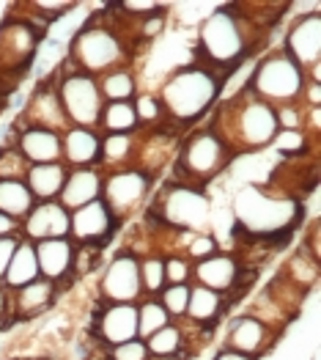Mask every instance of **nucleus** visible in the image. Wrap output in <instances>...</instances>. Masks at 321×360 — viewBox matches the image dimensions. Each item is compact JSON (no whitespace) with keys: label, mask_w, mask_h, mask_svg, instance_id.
Wrapping results in <instances>:
<instances>
[{"label":"nucleus","mask_w":321,"mask_h":360,"mask_svg":"<svg viewBox=\"0 0 321 360\" xmlns=\"http://www.w3.org/2000/svg\"><path fill=\"white\" fill-rule=\"evenodd\" d=\"M234 162L236 154L204 121V124H198V127H192L181 135L168 181L209 190V184L220 179Z\"/></svg>","instance_id":"39448f33"},{"label":"nucleus","mask_w":321,"mask_h":360,"mask_svg":"<svg viewBox=\"0 0 321 360\" xmlns=\"http://www.w3.org/2000/svg\"><path fill=\"white\" fill-rule=\"evenodd\" d=\"M140 53L124 36L116 14V3H107L105 11H96L83 28L72 36L63 63L69 69L86 72L91 77H102L118 66H132Z\"/></svg>","instance_id":"20e7f679"},{"label":"nucleus","mask_w":321,"mask_h":360,"mask_svg":"<svg viewBox=\"0 0 321 360\" xmlns=\"http://www.w3.org/2000/svg\"><path fill=\"white\" fill-rule=\"evenodd\" d=\"M20 242H22L20 234H17V237H3V240H0V281H3V275H6V270H8V264H11V259H14L17 248H20Z\"/></svg>","instance_id":"37998d69"},{"label":"nucleus","mask_w":321,"mask_h":360,"mask_svg":"<svg viewBox=\"0 0 321 360\" xmlns=\"http://www.w3.org/2000/svg\"><path fill=\"white\" fill-rule=\"evenodd\" d=\"M299 102H302L305 108H321V83H310V80H305Z\"/></svg>","instance_id":"a18cd8bd"},{"label":"nucleus","mask_w":321,"mask_h":360,"mask_svg":"<svg viewBox=\"0 0 321 360\" xmlns=\"http://www.w3.org/2000/svg\"><path fill=\"white\" fill-rule=\"evenodd\" d=\"M69 223H72V212L60 201H36V207L20 223V237L28 242L69 237Z\"/></svg>","instance_id":"6ab92c4d"},{"label":"nucleus","mask_w":321,"mask_h":360,"mask_svg":"<svg viewBox=\"0 0 321 360\" xmlns=\"http://www.w3.org/2000/svg\"><path fill=\"white\" fill-rule=\"evenodd\" d=\"M44 30L28 22L20 11H11L0 22V94L11 91L39 56Z\"/></svg>","instance_id":"6e6552de"},{"label":"nucleus","mask_w":321,"mask_h":360,"mask_svg":"<svg viewBox=\"0 0 321 360\" xmlns=\"http://www.w3.org/2000/svg\"><path fill=\"white\" fill-rule=\"evenodd\" d=\"M280 275H283L289 283H294L296 289L313 292V286H316V281H319V259L310 256V253L299 245L291 256L286 259V264L280 267Z\"/></svg>","instance_id":"cd10ccee"},{"label":"nucleus","mask_w":321,"mask_h":360,"mask_svg":"<svg viewBox=\"0 0 321 360\" xmlns=\"http://www.w3.org/2000/svg\"><path fill=\"white\" fill-rule=\"evenodd\" d=\"M36 278H41V275H39V262H36V248H33V242L22 240L0 283H3L8 292H14V289L25 286L30 281H36Z\"/></svg>","instance_id":"c85d7f7f"},{"label":"nucleus","mask_w":321,"mask_h":360,"mask_svg":"<svg viewBox=\"0 0 321 360\" xmlns=\"http://www.w3.org/2000/svg\"><path fill=\"white\" fill-rule=\"evenodd\" d=\"M277 341H280V333L266 328L253 314L242 311L239 316L231 319L223 347H231L236 352H244V355H253V358H263L277 347Z\"/></svg>","instance_id":"a211bd4d"},{"label":"nucleus","mask_w":321,"mask_h":360,"mask_svg":"<svg viewBox=\"0 0 321 360\" xmlns=\"http://www.w3.org/2000/svg\"><path fill=\"white\" fill-rule=\"evenodd\" d=\"M88 338L102 347L110 349L116 344L140 338L138 335V305L135 302H93L91 308V330Z\"/></svg>","instance_id":"f8f14e48"},{"label":"nucleus","mask_w":321,"mask_h":360,"mask_svg":"<svg viewBox=\"0 0 321 360\" xmlns=\"http://www.w3.org/2000/svg\"><path fill=\"white\" fill-rule=\"evenodd\" d=\"M110 360H148V347L143 338H132V341H124L107 349Z\"/></svg>","instance_id":"79ce46f5"},{"label":"nucleus","mask_w":321,"mask_h":360,"mask_svg":"<svg viewBox=\"0 0 321 360\" xmlns=\"http://www.w3.org/2000/svg\"><path fill=\"white\" fill-rule=\"evenodd\" d=\"M154 190V179L143 174L140 168H118V171H105V184H102V201L110 207L121 223H126L135 212H140L148 204V195Z\"/></svg>","instance_id":"9d476101"},{"label":"nucleus","mask_w":321,"mask_h":360,"mask_svg":"<svg viewBox=\"0 0 321 360\" xmlns=\"http://www.w3.org/2000/svg\"><path fill=\"white\" fill-rule=\"evenodd\" d=\"M140 286H143V297H157L168 286L165 256L159 250H151L146 256H140Z\"/></svg>","instance_id":"72a5a7b5"},{"label":"nucleus","mask_w":321,"mask_h":360,"mask_svg":"<svg viewBox=\"0 0 321 360\" xmlns=\"http://www.w3.org/2000/svg\"><path fill=\"white\" fill-rule=\"evenodd\" d=\"M165 256V281L168 283H192V262L184 253H162Z\"/></svg>","instance_id":"ea45409f"},{"label":"nucleus","mask_w":321,"mask_h":360,"mask_svg":"<svg viewBox=\"0 0 321 360\" xmlns=\"http://www.w3.org/2000/svg\"><path fill=\"white\" fill-rule=\"evenodd\" d=\"M30 360H53V358H30Z\"/></svg>","instance_id":"8fccbe9b"},{"label":"nucleus","mask_w":321,"mask_h":360,"mask_svg":"<svg viewBox=\"0 0 321 360\" xmlns=\"http://www.w3.org/2000/svg\"><path fill=\"white\" fill-rule=\"evenodd\" d=\"M223 94H225V75L198 60H190L173 69L157 91L165 110V121L176 132H187L204 124L206 116L223 99Z\"/></svg>","instance_id":"f03ea898"},{"label":"nucleus","mask_w":321,"mask_h":360,"mask_svg":"<svg viewBox=\"0 0 321 360\" xmlns=\"http://www.w3.org/2000/svg\"><path fill=\"white\" fill-rule=\"evenodd\" d=\"M135 305H138V335L140 338H148L151 333L162 330L165 325L173 322L157 297H140Z\"/></svg>","instance_id":"c9c22d12"},{"label":"nucleus","mask_w":321,"mask_h":360,"mask_svg":"<svg viewBox=\"0 0 321 360\" xmlns=\"http://www.w3.org/2000/svg\"><path fill=\"white\" fill-rule=\"evenodd\" d=\"M289 58L308 72L310 66L321 63V11H299L294 17V22L283 33V47H280Z\"/></svg>","instance_id":"4468645a"},{"label":"nucleus","mask_w":321,"mask_h":360,"mask_svg":"<svg viewBox=\"0 0 321 360\" xmlns=\"http://www.w3.org/2000/svg\"><path fill=\"white\" fill-rule=\"evenodd\" d=\"M269 149H275L283 160H299L308 151L319 154V138L308 135L305 129H277V135H275Z\"/></svg>","instance_id":"473e14b6"},{"label":"nucleus","mask_w":321,"mask_h":360,"mask_svg":"<svg viewBox=\"0 0 321 360\" xmlns=\"http://www.w3.org/2000/svg\"><path fill=\"white\" fill-rule=\"evenodd\" d=\"M269 30L250 20L239 3H225L217 6L195 33V47H192V60L204 63L209 69L225 75L231 80L236 69L247 60H253L256 50L263 44Z\"/></svg>","instance_id":"f257e3e1"},{"label":"nucleus","mask_w":321,"mask_h":360,"mask_svg":"<svg viewBox=\"0 0 321 360\" xmlns=\"http://www.w3.org/2000/svg\"><path fill=\"white\" fill-rule=\"evenodd\" d=\"M275 116H277V127L280 129H305L308 108L302 102H289V105L275 108Z\"/></svg>","instance_id":"a19ab883"},{"label":"nucleus","mask_w":321,"mask_h":360,"mask_svg":"<svg viewBox=\"0 0 321 360\" xmlns=\"http://www.w3.org/2000/svg\"><path fill=\"white\" fill-rule=\"evenodd\" d=\"M17 124L20 127H41V129H53V132H63L69 127L53 77L39 80V86L33 89V94L22 105V113H20Z\"/></svg>","instance_id":"f3484780"},{"label":"nucleus","mask_w":321,"mask_h":360,"mask_svg":"<svg viewBox=\"0 0 321 360\" xmlns=\"http://www.w3.org/2000/svg\"><path fill=\"white\" fill-rule=\"evenodd\" d=\"M60 162L66 168H99L102 132L88 127H66L60 132Z\"/></svg>","instance_id":"aec40b11"},{"label":"nucleus","mask_w":321,"mask_h":360,"mask_svg":"<svg viewBox=\"0 0 321 360\" xmlns=\"http://www.w3.org/2000/svg\"><path fill=\"white\" fill-rule=\"evenodd\" d=\"M211 360H258L253 358V355H244V352H236L231 347H220L217 352H214V358Z\"/></svg>","instance_id":"de8ad7c7"},{"label":"nucleus","mask_w":321,"mask_h":360,"mask_svg":"<svg viewBox=\"0 0 321 360\" xmlns=\"http://www.w3.org/2000/svg\"><path fill=\"white\" fill-rule=\"evenodd\" d=\"M132 108H135V116H138L140 129H159V127H168L165 110H162V102H159L157 91H138V96L132 99Z\"/></svg>","instance_id":"f704fd0d"},{"label":"nucleus","mask_w":321,"mask_h":360,"mask_svg":"<svg viewBox=\"0 0 321 360\" xmlns=\"http://www.w3.org/2000/svg\"><path fill=\"white\" fill-rule=\"evenodd\" d=\"M211 113L214 116L206 124L225 141V146L234 151L236 157H247V154H258V151L269 149L280 129L275 108L256 99L247 89L225 94Z\"/></svg>","instance_id":"7ed1b4c3"},{"label":"nucleus","mask_w":321,"mask_h":360,"mask_svg":"<svg viewBox=\"0 0 321 360\" xmlns=\"http://www.w3.org/2000/svg\"><path fill=\"white\" fill-rule=\"evenodd\" d=\"M28 162L25 157L17 151L14 143H3L0 146V179H25L28 174Z\"/></svg>","instance_id":"58836bf2"},{"label":"nucleus","mask_w":321,"mask_h":360,"mask_svg":"<svg viewBox=\"0 0 321 360\" xmlns=\"http://www.w3.org/2000/svg\"><path fill=\"white\" fill-rule=\"evenodd\" d=\"M50 77L55 83L60 108L66 113L69 127L96 129L99 127V113L105 108V99H102V91H99V80L86 75V72L69 69L63 60L55 66V72Z\"/></svg>","instance_id":"1a4fd4ad"},{"label":"nucleus","mask_w":321,"mask_h":360,"mask_svg":"<svg viewBox=\"0 0 321 360\" xmlns=\"http://www.w3.org/2000/svg\"><path fill=\"white\" fill-rule=\"evenodd\" d=\"M302 86H305V72L280 47L269 50L261 58L253 60L247 83H244V89L250 91L256 99H261L272 108L299 102Z\"/></svg>","instance_id":"0eeeda50"},{"label":"nucleus","mask_w":321,"mask_h":360,"mask_svg":"<svg viewBox=\"0 0 321 360\" xmlns=\"http://www.w3.org/2000/svg\"><path fill=\"white\" fill-rule=\"evenodd\" d=\"M36 248V262H39V275L69 289L72 281V262H74V242L69 237L58 240H41L33 242Z\"/></svg>","instance_id":"412c9836"},{"label":"nucleus","mask_w":321,"mask_h":360,"mask_svg":"<svg viewBox=\"0 0 321 360\" xmlns=\"http://www.w3.org/2000/svg\"><path fill=\"white\" fill-rule=\"evenodd\" d=\"M148 360H184V358H148Z\"/></svg>","instance_id":"09e8293b"},{"label":"nucleus","mask_w":321,"mask_h":360,"mask_svg":"<svg viewBox=\"0 0 321 360\" xmlns=\"http://www.w3.org/2000/svg\"><path fill=\"white\" fill-rule=\"evenodd\" d=\"M143 297L140 286V259L118 248L116 253L105 262L96 281V300L99 302H138Z\"/></svg>","instance_id":"9b49d317"},{"label":"nucleus","mask_w":321,"mask_h":360,"mask_svg":"<svg viewBox=\"0 0 321 360\" xmlns=\"http://www.w3.org/2000/svg\"><path fill=\"white\" fill-rule=\"evenodd\" d=\"M138 132L135 135H102V171H118L135 165Z\"/></svg>","instance_id":"c756f323"},{"label":"nucleus","mask_w":321,"mask_h":360,"mask_svg":"<svg viewBox=\"0 0 321 360\" xmlns=\"http://www.w3.org/2000/svg\"><path fill=\"white\" fill-rule=\"evenodd\" d=\"M121 226L124 223L99 198V201H91L80 210H72L69 240L74 245H102V248H107L113 242V237L121 231Z\"/></svg>","instance_id":"2eb2a0df"},{"label":"nucleus","mask_w":321,"mask_h":360,"mask_svg":"<svg viewBox=\"0 0 321 360\" xmlns=\"http://www.w3.org/2000/svg\"><path fill=\"white\" fill-rule=\"evenodd\" d=\"M33 207H36V198L30 195L25 179H0V212L3 214L22 223Z\"/></svg>","instance_id":"2f4dec72"},{"label":"nucleus","mask_w":321,"mask_h":360,"mask_svg":"<svg viewBox=\"0 0 321 360\" xmlns=\"http://www.w3.org/2000/svg\"><path fill=\"white\" fill-rule=\"evenodd\" d=\"M8 328H17V322L11 316V295L6 286H0V330H8Z\"/></svg>","instance_id":"c03bdc74"},{"label":"nucleus","mask_w":321,"mask_h":360,"mask_svg":"<svg viewBox=\"0 0 321 360\" xmlns=\"http://www.w3.org/2000/svg\"><path fill=\"white\" fill-rule=\"evenodd\" d=\"M214 210L209 190L192 187V184H176L165 181L148 195L143 223L148 231L157 229H176V231H209Z\"/></svg>","instance_id":"423d86ee"},{"label":"nucleus","mask_w":321,"mask_h":360,"mask_svg":"<svg viewBox=\"0 0 321 360\" xmlns=\"http://www.w3.org/2000/svg\"><path fill=\"white\" fill-rule=\"evenodd\" d=\"M96 129L102 135H135L140 124H138L132 102H105Z\"/></svg>","instance_id":"7c9ffc66"},{"label":"nucleus","mask_w":321,"mask_h":360,"mask_svg":"<svg viewBox=\"0 0 321 360\" xmlns=\"http://www.w3.org/2000/svg\"><path fill=\"white\" fill-rule=\"evenodd\" d=\"M225 314H228L225 295H220L214 289H206V286H198V283H190V302H187L184 322H190L195 328L214 330L223 322Z\"/></svg>","instance_id":"b1692460"},{"label":"nucleus","mask_w":321,"mask_h":360,"mask_svg":"<svg viewBox=\"0 0 321 360\" xmlns=\"http://www.w3.org/2000/svg\"><path fill=\"white\" fill-rule=\"evenodd\" d=\"M0 286H3V283H0Z\"/></svg>","instance_id":"603ef678"},{"label":"nucleus","mask_w":321,"mask_h":360,"mask_svg":"<svg viewBox=\"0 0 321 360\" xmlns=\"http://www.w3.org/2000/svg\"><path fill=\"white\" fill-rule=\"evenodd\" d=\"M143 341H146L151 358L190 360V352H187V328H184V322H171V325H165L162 330L151 333Z\"/></svg>","instance_id":"a878e982"},{"label":"nucleus","mask_w":321,"mask_h":360,"mask_svg":"<svg viewBox=\"0 0 321 360\" xmlns=\"http://www.w3.org/2000/svg\"><path fill=\"white\" fill-rule=\"evenodd\" d=\"M157 300L162 302V308L168 311V316L173 322H181L184 314H187V302H190V283H168Z\"/></svg>","instance_id":"4c0bfd02"},{"label":"nucleus","mask_w":321,"mask_h":360,"mask_svg":"<svg viewBox=\"0 0 321 360\" xmlns=\"http://www.w3.org/2000/svg\"><path fill=\"white\" fill-rule=\"evenodd\" d=\"M14 146L25 157L28 165H44V162H60V132L41 129V127H20L14 124Z\"/></svg>","instance_id":"4be33fe9"},{"label":"nucleus","mask_w":321,"mask_h":360,"mask_svg":"<svg viewBox=\"0 0 321 360\" xmlns=\"http://www.w3.org/2000/svg\"><path fill=\"white\" fill-rule=\"evenodd\" d=\"M99 80V91L105 102H132L140 91V80L135 75V66H118L105 72Z\"/></svg>","instance_id":"bb28decb"},{"label":"nucleus","mask_w":321,"mask_h":360,"mask_svg":"<svg viewBox=\"0 0 321 360\" xmlns=\"http://www.w3.org/2000/svg\"><path fill=\"white\" fill-rule=\"evenodd\" d=\"M102 184H105V171L102 168H69L66 184L60 190V204L66 210H80L91 201L102 198Z\"/></svg>","instance_id":"5701e85b"},{"label":"nucleus","mask_w":321,"mask_h":360,"mask_svg":"<svg viewBox=\"0 0 321 360\" xmlns=\"http://www.w3.org/2000/svg\"><path fill=\"white\" fill-rule=\"evenodd\" d=\"M242 275L244 267L239 264L234 250H217L214 256L192 264V283L225 295L228 308L234 305V300H242Z\"/></svg>","instance_id":"ddd939ff"},{"label":"nucleus","mask_w":321,"mask_h":360,"mask_svg":"<svg viewBox=\"0 0 321 360\" xmlns=\"http://www.w3.org/2000/svg\"><path fill=\"white\" fill-rule=\"evenodd\" d=\"M17 234H20V223L0 212V240L3 237H17Z\"/></svg>","instance_id":"49530a36"},{"label":"nucleus","mask_w":321,"mask_h":360,"mask_svg":"<svg viewBox=\"0 0 321 360\" xmlns=\"http://www.w3.org/2000/svg\"><path fill=\"white\" fill-rule=\"evenodd\" d=\"M11 295V316L17 325H28L36 322L39 316L50 314L55 305H58L60 295H66V289L47 281V278H36L25 286L8 292Z\"/></svg>","instance_id":"dca6fc26"},{"label":"nucleus","mask_w":321,"mask_h":360,"mask_svg":"<svg viewBox=\"0 0 321 360\" xmlns=\"http://www.w3.org/2000/svg\"><path fill=\"white\" fill-rule=\"evenodd\" d=\"M310 360H319V358H316V355H313V358H310Z\"/></svg>","instance_id":"3c124183"},{"label":"nucleus","mask_w":321,"mask_h":360,"mask_svg":"<svg viewBox=\"0 0 321 360\" xmlns=\"http://www.w3.org/2000/svg\"><path fill=\"white\" fill-rule=\"evenodd\" d=\"M66 176H69V168L63 162H44V165H30L25 174V184L36 201H58Z\"/></svg>","instance_id":"393cba45"},{"label":"nucleus","mask_w":321,"mask_h":360,"mask_svg":"<svg viewBox=\"0 0 321 360\" xmlns=\"http://www.w3.org/2000/svg\"><path fill=\"white\" fill-rule=\"evenodd\" d=\"M105 248L102 245H74V262H72V281H86L91 275H99L105 267Z\"/></svg>","instance_id":"e433bc0d"}]
</instances>
